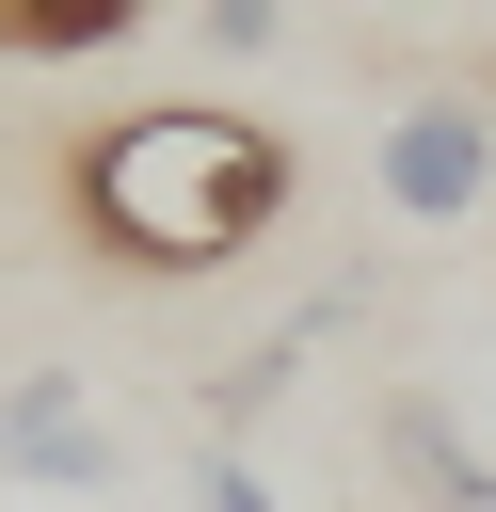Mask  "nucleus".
<instances>
[{
  "instance_id": "8",
  "label": "nucleus",
  "mask_w": 496,
  "mask_h": 512,
  "mask_svg": "<svg viewBox=\"0 0 496 512\" xmlns=\"http://www.w3.org/2000/svg\"><path fill=\"white\" fill-rule=\"evenodd\" d=\"M192 32H208V48H224V64H256V48H272V32H288V0H192Z\"/></svg>"
},
{
  "instance_id": "2",
  "label": "nucleus",
  "mask_w": 496,
  "mask_h": 512,
  "mask_svg": "<svg viewBox=\"0 0 496 512\" xmlns=\"http://www.w3.org/2000/svg\"><path fill=\"white\" fill-rule=\"evenodd\" d=\"M368 192L400 224H480L496 208V112L480 96H400L384 144H368Z\"/></svg>"
},
{
  "instance_id": "7",
  "label": "nucleus",
  "mask_w": 496,
  "mask_h": 512,
  "mask_svg": "<svg viewBox=\"0 0 496 512\" xmlns=\"http://www.w3.org/2000/svg\"><path fill=\"white\" fill-rule=\"evenodd\" d=\"M192 512H288V496H272V464H256V448H224V432H208V448H192Z\"/></svg>"
},
{
  "instance_id": "4",
  "label": "nucleus",
  "mask_w": 496,
  "mask_h": 512,
  "mask_svg": "<svg viewBox=\"0 0 496 512\" xmlns=\"http://www.w3.org/2000/svg\"><path fill=\"white\" fill-rule=\"evenodd\" d=\"M384 464H400V496H432V512H496V448L464 432L448 384H400V400H384Z\"/></svg>"
},
{
  "instance_id": "5",
  "label": "nucleus",
  "mask_w": 496,
  "mask_h": 512,
  "mask_svg": "<svg viewBox=\"0 0 496 512\" xmlns=\"http://www.w3.org/2000/svg\"><path fill=\"white\" fill-rule=\"evenodd\" d=\"M160 0H0V48L16 64H80V48H128Z\"/></svg>"
},
{
  "instance_id": "3",
  "label": "nucleus",
  "mask_w": 496,
  "mask_h": 512,
  "mask_svg": "<svg viewBox=\"0 0 496 512\" xmlns=\"http://www.w3.org/2000/svg\"><path fill=\"white\" fill-rule=\"evenodd\" d=\"M0 480H48V496H112V480H128V448L96 432L80 368H16V384H0Z\"/></svg>"
},
{
  "instance_id": "1",
  "label": "nucleus",
  "mask_w": 496,
  "mask_h": 512,
  "mask_svg": "<svg viewBox=\"0 0 496 512\" xmlns=\"http://www.w3.org/2000/svg\"><path fill=\"white\" fill-rule=\"evenodd\" d=\"M64 192H80V224H96L128 272H224V256L288 208V144H272L256 112L160 96V112H112Z\"/></svg>"
},
{
  "instance_id": "6",
  "label": "nucleus",
  "mask_w": 496,
  "mask_h": 512,
  "mask_svg": "<svg viewBox=\"0 0 496 512\" xmlns=\"http://www.w3.org/2000/svg\"><path fill=\"white\" fill-rule=\"evenodd\" d=\"M288 384H304V336H288V320H272V336H256V352H224V368H208V432H224V448H240V432H256V416H272V400H288Z\"/></svg>"
}]
</instances>
